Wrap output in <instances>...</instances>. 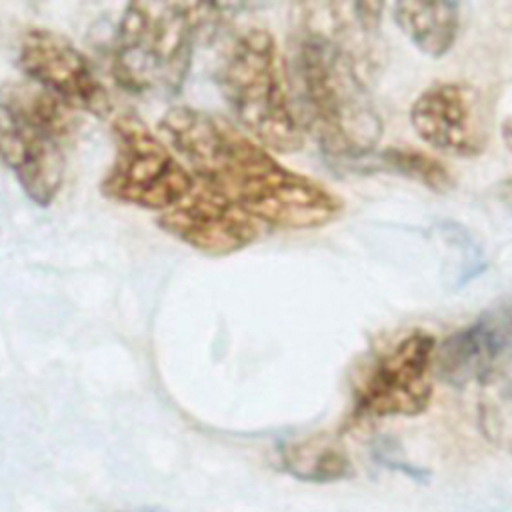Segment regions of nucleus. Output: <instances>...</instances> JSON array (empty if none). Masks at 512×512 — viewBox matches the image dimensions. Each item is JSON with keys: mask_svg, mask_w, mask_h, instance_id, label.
Segmentation results:
<instances>
[{"mask_svg": "<svg viewBox=\"0 0 512 512\" xmlns=\"http://www.w3.org/2000/svg\"><path fill=\"white\" fill-rule=\"evenodd\" d=\"M480 422L488 440L512 452V390H496L480 406Z\"/></svg>", "mask_w": 512, "mask_h": 512, "instance_id": "2eb2a0df", "label": "nucleus"}, {"mask_svg": "<svg viewBox=\"0 0 512 512\" xmlns=\"http://www.w3.org/2000/svg\"><path fill=\"white\" fill-rule=\"evenodd\" d=\"M436 342L414 330L378 354L354 384V412L370 418L416 416L432 398Z\"/></svg>", "mask_w": 512, "mask_h": 512, "instance_id": "0eeeda50", "label": "nucleus"}, {"mask_svg": "<svg viewBox=\"0 0 512 512\" xmlns=\"http://www.w3.org/2000/svg\"><path fill=\"white\" fill-rule=\"evenodd\" d=\"M144 512H154V510H144Z\"/></svg>", "mask_w": 512, "mask_h": 512, "instance_id": "6ab92c4d", "label": "nucleus"}, {"mask_svg": "<svg viewBox=\"0 0 512 512\" xmlns=\"http://www.w3.org/2000/svg\"><path fill=\"white\" fill-rule=\"evenodd\" d=\"M336 28V18L318 26L306 16L292 42L286 74L302 128L330 162L354 168L374 154L382 120Z\"/></svg>", "mask_w": 512, "mask_h": 512, "instance_id": "f03ea898", "label": "nucleus"}, {"mask_svg": "<svg viewBox=\"0 0 512 512\" xmlns=\"http://www.w3.org/2000/svg\"><path fill=\"white\" fill-rule=\"evenodd\" d=\"M392 16L420 52L438 58L458 38L460 0H392Z\"/></svg>", "mask_w": 512, "mask_h": 512, "instance_id": "f8f14e48", "label": "nucleus"}, {"mask_svg": "<svg viewBox=\"0 0 512 512\" xmlns=\"http://www.w3.org/2000/svg\"><path fill=\"white\" fill-rule=\"evenodd\" d=\"M18 64L32 84L58 96L76 112L98 118L112 114L114 106L106 86L88 58L60 32L48 28L26 30L18 44Z\"/></svg>", "mask_w": 512, "mask_h": 512, "instance_id": "1a4fd4ad", "label": "nucleus"}, {"mask_svg": "<svg viewBox=\"0 0 512 512\" xmlns=\"http://www.w3.org/2000/svg\"><path fill=\"white\" fill-rule=\"evenodd\" d=\"M76 124V110L36 84L2 88V158L38 206H50L62 188Z\"/></svg>", "mask_w": 512, "mask_h": 512, "instance_id": "39448f33", "label": "nucleus"}, {"mask_svg": "<svg viewBox=\"0 0 512 512\" xmlns=\"http://www.w3.org/2000/svg\"><path fill=\"white\" fill-rule=\"evenodd\" d=\"M384 2L386 0H352L354 18L364 34H372L378 30Z\"/></svg>", "mask_w": 512, "mask_h": 512, "instance_id": "f3484780", "label": "nucleus"}, {"mask_svg": "<svg viewBox=\"0 0 512 512\" xmlns=\"http://www.w3.org/2000/svg\"><path fill=\"white\" fill-rule=\"evenodd\" d=\"M112 140L114 158L100 182L108 200L160 214L194 190L198 176L164 136L136 114L114 118Z\"/></svg>", "mask_w": 512, "mask_h": 512, "instance_id": "423d86ee", "label": "nucleus"}, {"mask_svg": "<svg viewBox=\"0 0 512 512\" xmlns=\"http://www.w3.org/2000/svg\"><path fill=\"white\" fill-rule=\"evenodd\" d=\"M378 162L382 168L420 182L434 192H448L452 188V176L446 166L434 156L414 148H386Z\"/></svg>", "mask_w": 512, "mask_h": 512, "instance_id": "4468645a", "label": "nucleus"}, {"mask_svg": "<svg viewBox=\"0 0 512 512\" xmlns=\"http://www.w3.org/2000/svg\"><path fill=\"white\" fill-rule=\"evenodd\" d=\"M372 454L382 466H386L390 470H400V472H404V474H408L416 480L424 478V472L420 468H416L414 464H410L404 458V454L400 452V446L390 438H376V442L372 446Z\"/></svg>", "mask_w": 512, "mask_h": 512, "instance_id": "dca6fc26", "label": "nucleus"}, {"mask_svg": "<svg viewBox=\"0 0 512 512\" xmlns=\"http://www.w3.org/2000/svg\"><path fill=\"white\" fill-rule=\"evenodd\" d=\"M156 224L178 242L212 258L248 248L264 228L262 222L200 178L182 202L156 216Z\"/></svg>", "mask_w": 512, "mask_h": 512, "instance_id": "9d476101", "label": "nucleus"}, {"mask_svg": "<svg viewBox=\"0 0 512 512\" xmlns=\"http://www.w3.org/2000/svg\"><path fill=\"white\" fill-rule=\"evenodd\" d=\"M278 456L282 468L300 482L332 484L352 476V462L344 446L328 436L284 442Z\"/></svg>", "mask_w": 512, "mask_h": 512, "instance_id": "ddd939ff", "label": "nucleus"}, {"mask_svg": "<svg viewBox=\"0 0 512 512\" xmlns=\"http://www.w3.org/2000/svg\"><path fill=\"white\" fill-rule=\"evenodd\" d=\"M410 124L434 150L474 158L490 142L492 114L482 90L468 82H434L410 106Z\"/></svg>", "mask_w": 512, "mask_h": 512, "instance_id": "6e6552de", "label": "nucleus"}, {"mask_svg": "<svg viewBox=\"0 0 512 512\" xmlns=\"http://www.w3.org/2000/svg\"><path fill=\"white\" fill-rule=\"evenodd\" d=\"M512 340V308L484 312L476 322L448 336L434 356L436 374L450 386L462 388L486 380Z\"/></svg>", "mask_w": 512, "mask_h": 512, "instance_id": "9b49d317", "label": "nucleus"}, {"mask_svg": "<svg viewBox=\"0 0 512 512\" xmlns=\"http://www.w3.org/2000/svg\"><path fill=\"white\" fill-rule=\"evenodd\" d=\"M216 84L234 122L272 152L302 148V122L290 94L286 64L274 36L246 28L226 46Z\"/></svg>", "mask_w": 512, "mask_h": 512, "instance_id": "20e7f679", "label": "nucleus"}, {"mask_svg": "<svg viewBox=\"0 0 512 512\" xmlns=\"http://www.w3.org/2000/svg\"><path fill=\"white\" fill-rule=\"evenodd\" d=\"M158 132L200 180L264 226L316 230L344 210L338 194L284 166L234 120L174 106L158 120Z\"/></svg>", "mask_w": 512, "mask_h": 512, "instance_id": "f257e3e1", "label": "nucleus"}, {"mask_svg": "<svg viewBox=\"0 0 512 512\" xmlns=\"http://www.w3.org/2000/svg\"><path fill=\"white\" fill-rule=\"evenodd\" d=\"M502 136H504V140H506L508 148L512 150V120H508V122H506V126L502 128Z\"/></svg>", "mask_w": 512, "mask_h": 512, "instance_id": "a211bd4d", "label": "nucleus"}, {"mask_svg": "<svg viewBox=\"0 0 512 512\" xmlns=\"http://www.w3.org/2000/svg\"><path fill=\"white\" fill-rule=\"evenodd\" d=\"M214 0H128L112 40V76L140 98L176 96Z\"/></svg>", "mask_w": 512, "mask_h": 512, "instance_id": "7ed1b4c3", "label": "nucleus"}]
</instances>
